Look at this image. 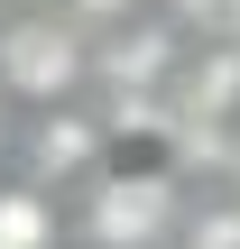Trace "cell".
Listing matches in <instances>:
<instances>
[{"label":"cell","mask_w":240,"mask_h":249,"mask_svg":"<svg viewBox=\"0 0 240 249\" xmlns=\"http://www.w3.org/2000/svg\"><path fill=\"white\" fill-rule=\"evenodd\" d=\"M120 157V129H111V111L83 92V102H55V111H18V148H9V176H28V185H46V194H83L102 166Z\"/></svg>","instance_id":"3957f363"},{"label":"cell","mask_w":240,"mask_h":249,"mask_svg":"<svg viewBox=\"0 0 240 249\" xmlns=\"http://www.w3.org/2000/svg\"><path fill=\"white\" fill-rule=\"evenodd\" d=\"M222 185L240 194V129H231V157H222Z\"/></svg>","instance_id":"ba28073f"},{"label":"cell","mask_w":240,"mask_h":249,"mask_svg":"<svg viewBox=\"0 0 240 249\" xmlns=\"http://www.w3.org/2000/svg\"><path fill=\"white\" fill-rule=\"evenodd\" d=\"M55 9H65V18H74L83 37H111V28H129V18H139L148 0H55Z\"/></svg>","instance_id":"8992f818"},{"label":"cell","mask_w":240,"mask_h":249,"mask_svg":"<svg viewBox=\"0 0 240 249\" xmlns=\"http://www.w3.org/2000/svg\"><path fill=\"white\" fill-rule=\"evenodd\" d=\"M185 203H194V176H185L176 157L120 148V157L65 203V222H74V249H176Z\"/></svg>","instance_id":"6da1fadb"},{"label":"cell","mask_w":240,"mask_h":249,"mask_svg":"<svg viewBox=\"0 0 240 249\" xmlns=\"http://www.w3.org/2000/svg\"><path fill=\"white\" fill-rule=\"evenodd\" d=\"M0 9H37V0H0Z\"/></svg>","instance_id":"9c48e42d"},{"label":"cell","mask_w":240,"mask_h":249,"mask_svg":"<svg viewBox=\"0 0 240 249\" xmlns=\"http://www.w3.org/2000/svg\"><path fill=\"white\" fill-rule=\"evenodd\" d=\"M9 148H18V111L0 102V166H9Z\"/></svg>","instance_id":"52a82bcc"},{"label":"cell","mask_w":240,"mask_h":249,"mask_svg":"<svg viewBox=\"0 0 240 249\" xmlns=\"http://www.w3.org/2000/svg\"><path fill=\"white\" fill-rule=\"evenodd\" d=\"M176 249H240V194H231V185H213V194H194V203H185Z\"/></svg>","instance_id":"5b68a950"},{"label":"cell","mask_w":240,"mask_h":249,"mask_svg":"<svg viewBox=\"0 0 240 249\" xmlns=\"http://www.w3.org/2000/svg\"><path fill=\"white\" fill-rule=\"evenodd\" d=\"M92 92V37L37 0V9H0V102L9 111H55Z\"/></svg>","instance_id":"7a4b0ae2"},{"label":"cell","mask_w":240,"mask_h":249,"mask_svg":"<svg viewBox=\"0 0 240 249\" xmlns=\"http://www.w3.org/2000/svg\"><path fill=\"white\" fill-rule=\"evenodd\" d=\"M0 249H74V222H65V194L28 185L0 166Z\"/></svg>","instance_id":"277c9868"}]
</instances>
